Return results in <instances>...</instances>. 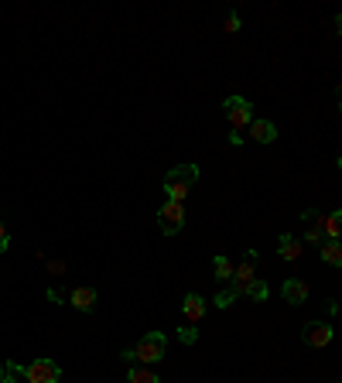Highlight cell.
I'll use <instances>...</instances> for the list:
<instances>
[{
	"instance_id": "1",
	"label": "cell",
	"mask_w": 342,
	"mask_h": 383,
	"mask_svg": "<svg viewBox=\"0 0 342 383\" xmlns=\"http://www.w3.org/2000/svg\"><path fill=\"white\" fill-rule=\"evenodd\" d=\"M165 349H168V339H165V332H147L144 339L137 342L133 349L124 352V359H137V363H144V366H151V363H161L165 359Z\"/></svg>"
},
{
	"instance_id": "2",
	"label": "cell",
	"mask_w": 342,
	"mask_h": 383,
	"mask_svg": "<svg viewBox=\"0 0 342 383\" xmlns=\"http://www.w3.org/2000/svg\"><path fill=\"white\" fill-rule=\"evenodd\" d=\"M195 178H199V168H195V165H178V168H171L168 174H165L168 202H185V195H188V188L195 185Z\"/></svg>"
},
{
	"instance_id": "3",
	"label": "cell",
	"mask_w": 342,
	"mask_h": 383,
	"mask_svg": "<svg viewBox=\"0 0 342 383\" xmlns=\"http://www.w3.org/2000/svg\"><path fill=\"white\" fill-rule=\"evenodd\" d=\"M21 377L28 383H58L62 380V366L51 359H31L21 366Z\"/></svg>"
},
{
	"instance_id": "4",
	"label": "cell",
	"mask_w": 342,
	"mask_h": 383,
	"mask_svg": "<svg viewBox=\"0 0 342 383\" xmlns=\"http://www.w3.org/2000/svg\"><path fill=\"white\" fill-rule=\"evenodd\" d=\"M181 226H185V202H165L158 209V229L165 236H174Z\"/></svg>"
},
{
	"instance_id": "5",
	"label": "cell",
	"mask_w": 342,
	"mask_h": 383,
	"mask_svg": "<svg viewBox=\"0 0 342 383\" xmlns=\"http://www.w3.org/2000/svg\"><path fill=\"white\" fill-rule=\"evenodd\" d=\"M222 106H226V117H229V127L233 130L250 127V120H254V106H250V99H243V96H229Z\"/></svg>"
},
{
	"instance_id": "6",
	"label": "cell",
	"mask_w": 342,
	"mask_h": 383,
	"mask_svg": "<svg viewBox=\"0 0 342 383\" xmlns=\"http://www.w3.org/2000/svg\"><path fill=\"white\" fill-rule=\"evenodd\" d=\"M301 339L308 342L311 349H325V345L332 342V325H325V322H308V325L301 329Z\"/></svg>"
},
{
	"instance_id": "7",
	"label": "cell",
	"mask_w": 342,
	"mask_h": 383,
	"mask_svg": "<svg viewBox=\"0 0 342 383\" xmlns=\"http://www.w3.org/2000/svg\"><path fill=\"white\" fill-rule=\"evenodd\" d=\"M254 260H256L254 254H247V260H243V263H240V267L233 270V291H236V295H243V288H247L250 281H256Z\"/></svg>"
},
{
	"instance_id": "8",
	"label": "cell",
	"mask_w": 342,
	"mask_h": 383,
	"mask_svg": "<svg viewBox=\"0 0 342 383\" xmlns=\"http://www.w3.org/2000/svg\"><path fill=\"white\" fill-rule=\"evenodd\" d=\"M181 311H185V322L188 325H195V322H202V315H206V298L202 295H185V301H181Z\"/></svg>"
},
{
	"instance_id": "9",
	"label": "cell",
	"mask_w": 342,
	"mask_h": 383,
	"mask_svg": "<svg viewBox=\"0 0 342 383\" xmlns=\"http://www.w3.org/2000/svg\"><path fill=\"white\" fill-rule=\"evenodd\" d=\"M69 304H72L76 311H92V308H96V288H76V291L69 295Z\"/></svg>"
},
{
	"instance_id": "10",
	"label": "cell",
	"mask_w": 342,
	"mask_h": 383,
	"mask_svg": "<svg viewBox=\"0 0 342 383\" xmlns=\"http://www.w3.org/2000/svg\"><path fill=\"white\" fill-rule=\"evenodd\" d=\"M250 137L260 144H274L277 140V127L270 120H250Z\"/></svg>"
},
{
	"instance_id": "11",
	"label": "cell",
	"mask_w": 342,
	"mask_h": 383,
	"mask_svg": "<svg viewBox=\"0 0 342 383\" xmlns=\"http://www.w3.org/2000/svg\"><path fill=\"white\" fill-rule=\"evenodd\" d=\"M281 295H284V301H291V304H304V301H308V284L291 277V281H284Z\"/></svg>"
},
{
	"instance_id": "12",
	"label": "cell",
	"mask_w": 342,
	"mask_h": 383,
	"mask_svg": "<svg viewBox=\"0 0 342 383\" xmlns=\"http://www.w3.org/2000/svg\"><path fill=\"white\" fill-rule=\"evenodd\" d=\"M318 250H322V260H325L329 267H339V263H342V247H339V240H329V243H322Z\"/></svg>"
},
{
	"instance_id": "13",
	"label": "cell",
	"mask_w": 342,
	"mask_h": 383,
	"mask_svg": "<svg viewBox=\"0 0 342 383\" xmlns=\"http://www.w3.org/2000/svg\"><path fill=\"white\" fill-rule=\"evenodd\" d=\"M213 277H219V281H233V270H236V263L229 260V256H215L213 260Z\"/></svg>"
},
{
	"instance_id": "14",
	"label": "cell",
	"mask_w": 342,
	"mask_h": 383,
	"mask_svg": "<svg viewBox=\"0 0 342 383\" xmlns=\"http://www.w3.org/2000/svg\"><path fill=\"white\" fill-rule=\"evenodd\" d=\"M127 383H161L154 370H144V366H130L127 373Z\"/></svg>"
},
{
	"instance_id": "15",
	"label": "cell",
	"mask_w": 342,
	"mask_h": 383,
	"mask_svg": "<svg viewBox=\"0 0 342 383\" xmlns=\"http://www.w3.org/2000/svg\"><path fill=\"white\" fill-rule=\"evenodd\" d=\"M281 256H284V260H298V256H301L298 240H295L291 233H284V236H281Z\"/></svg>"
},
{
	"instance_id": "16",
	"label": "cell",
	"mask_w": 342,
	"mask_h": 383,
	"mask_svg": "<svg viewBox=\"0 0 342 383\" xmlns=\"http://www.w3.org/2000/svg\"><path fill=\"white\" fill-rule=\"evenodd\" d=\"M243 295H247V298H254V301H267L270 288H267V281H260V277H256V281H250V284L243 288Z\"/></svg>"
},
{
	"instance_id": "17",
	"label": "cell",
	"mask_w": 342,
	"mask_h": 383,
	"mask_svg": "<svg viewBox=\"0 0 342 383\" xmlns=\"http://www.w3.org/2000/svg\"><path fill=\"white\" fill-rule=\"evenodd\" d=\"M342 213L339 209H336V213H329L325 215V222H322V229H325V233H329V240H339V233H342Z\"/></svg>"
},
{
	"instance_id": "18",
	"label": "cell",
	"mask_w": 342,
	"mask_h": 383,
	"mask_svg": "<svg viewBox=\"0 0 342 383\" xmlns=\"http://www.w3.org/2000/svg\"><path fill=\"white\" fill-rule=\"evenodd\" d=\"M17 377H21V366H14V363H3L0 366V380L3 383H14Z\"/></svg>"
},
{
	"instance_id": "19",
	"label": "cell",
	"mask_w": 342,
	"mask_h": 383,
	"mask_svg": "<svg viewBox=\"0 0 342 383\" xmlns=\"http://www.w3.org/2000/svg\"><path fill=\"white\" fill-rule=\"evenodd\" d=\"M222 28H226L229 35H236V31L243 28V21H240V14H236V10H229V14H226V24H222Z\"/></svg>"
},
{
	"instance_id": "20",
	"label": "cell",
	"mask_w": 342,
	"mask_h": 383,
	"mask_svg": "<svg viewBox=\"0 0 342 383\" xmlns=\"http://www.w3.org/2000/svg\"><path fill=\"white\" fill-rule=\"evenodd\" d=\"M240 298V295H236V291H233V288H229V291H222V295H215V308H229V304H233V301Z\"/></svg>"
},
{
	"instance_id": "21",
	"label": "cell",
	"mask_w": 342,
	"mask_h": 383,
	"mask_svg": "<svg viewBox=\"0 0 342 383\" xmlns=\"http://www.w3.org/2000/svg\"><path fill=\"white\" fill-rule=\"evenodd\" d=\"M308 243H322V219L311 222V229H308Z\"/></svg>"
},
{
	"instance_id": "22",
	"label": "cell",
	"mask_w": 342,
	"mask_h": 383,
	"mask_svg": "<svg viewBox=\"0 0 342 383\" xmlns=\"http://www.w3.org/2000/svg\"><path fill=\"white\" fill-rule=\"evenodd\" d=\"M7 247H10V229H7V226L0 222V254H3Z\"/></svg>"
},
{
	"instance_id": "23",
	"label": "cell",
	"mask_w": 342,
	"mask_h": 383,
	"mask_svg": "<svg viewBox=\"0 0 342 383\" xmlns=\"http://www.w3.org/2000/svg\"><path fill=\"white\" fill-rule=\"evenodd\" d=\"M178 339H181V342H195V329H192V325H188V329L181 325V329H178Z\"/></svg>"
},
{
	"instance_id": "24",
	"label": "cell",
	"mask_w": 342,
	"mask_h": 383,
	"mask_svg": "<svg viewBox=\"0 0 342 383\" xmlns=\"http://www.w3.org/2000/svg\"><path fill=\"white\" fill-rule=\"evenodd\" d=\"M229 144H233V147H240V144H243V137H240V130H233V133H229Z\"/></svg>"
}]
</instances>
